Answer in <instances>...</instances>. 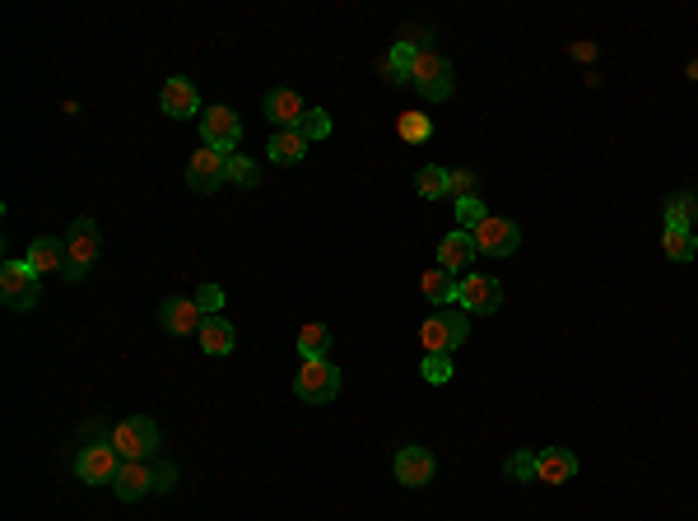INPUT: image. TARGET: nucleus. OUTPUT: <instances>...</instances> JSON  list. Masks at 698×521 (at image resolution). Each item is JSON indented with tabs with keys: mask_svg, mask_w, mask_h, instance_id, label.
<instances>
[{
	"mask_svg": "<svg viewBox=\"0 0 698 521\" xmlns=\"http://www.w3.org/2000/svg\"><path fill=\"white\" fill-rule=\"evenodd\" d=\"M503 470H508L512 480H536V452H512Z\"/></svg>",
	"mask_w": 698,
	"mask_h": 521,
	"instance_id": "nucleus-34",
	"label": "nucleus"
},
{
	"mask_svg": "<svg viewBox=\"0 0 698 521\" xmlns=\"http://www.w3.org/2000/svg\"><path fill=\"white\" fill-rule=\"evenodd\" d=\"M470 238H475V252L480 256H498L503 261V256H512L522 247V228L512 224V219H494L489 214L480 228H470Z\"/></svg>",
	"mask_w": 698,
	"mask_h": 521,
	"instance_id": "nucleus-10",
	"label": "nucleus"
},
{
	"mask_svg": "<svg viewBox=\"0 0 698 521\" xmlns=\"http://www.w3.org/2000/svg\"><path fill=\"white\" fill-rule=\"evenodd\" d=\"M396 480L405 484V489H424V484L433 480V470H438V461H433L429 447H401L396 452Z\"/></svg>",
	"mask_w": 698,
	"mask_h": 521,
	"instance_id": "nucleus-13",
	"label": "nucleus"
},
{
	"mask_svg": "<svg viewBox=\"0 0 698 521\" xmlns=\"http://www.w3.org/2000/svg\"><path fill=\"white\" fill-rule=\"evenodd\" d=\"M480 177L470 173V168H447V196H457V201H470V196H480Z\"/></svg>",
	"mask_w": 698,
	"mask_h": 521,
	"instance_id": "nucleus-29",
	"label": "nucleus"
},
{
	"mask_svg": "<svg viewBox=\"0 0 698 521\" xmlns=\"http://www.w3.org/2000/svg\"><path fill=\"white\" fill-rule=\"evenodd\" d=\"M452 377H457V368H452L447 354H424V382L443 387V382H452Z\"/></svg>",
	"mask_w": 698,
	"mask_h": 521,
	"instance_id": "nucleus-31",
	"label": "nucleus"
},
{
	"mask_svg": "<svg viewBox=\"0 0 698 521\" xmlns=\"http://www.w3.org/2000/svg\"><path fill=\"white\" fill-rule=\"evenodd\" d=\"M326 349H331V331H326L322 321H308V326L298 331V354H303V359H326Z\"/></svg>",
	"mask_w": 698,
	"mask_h": 521,
	"instance_id": "nucleus-26",
	"label": "nucleus"
},
{
	"mask_svg": "<svg viewBox=\"0 0 698 521\" xmlns=\"http://www.w3.org/2000/svg\"><path fill=\"white\" fill-rule=\"evenodd\" d=\"M229 182L233 187H256L261 182V173H256V163L247 154H229Z\"/></svg>",
	"mask_w": 698,
	"mask_h": 521,
	"instance_id": "nucleus-30",
	"label": "nucleus"
},
{
	"mask_svg": "<svg viewBox=\"0 0 698 521\" xmlns=\"http://www.w3.org/2000/svg\"><path fill=\"white\" fill-rule=\"evenodd\" d=\"M470 261H475V238H470L466 228H452L443 242H438V266L447 270V275H466Z\"/></svg>",
	"mask_w": 698,
	"mask_h": 521,
	"instance_id": "nucleus-16",
	"label": "nucleus"
},
{
	"mask_svg": "<svg viewBox=\"0 0 698 521\" xmlns=\"http://www.w3.org/2000/svg\"><path fill=\"white\" fill-rule=\"evenodd\" d=\"M70 470H75L84 484H112V480H117V470H121V452L112 447L108 438H98V442H89V447L75 452Z\"/></svg>",
	"mask_w": 698,
	"mask_h": 521,
	"instance_id": "nucleus-6",
	"label": "nucleus"
},
{
	"mask_svg": "<svg viewBox=\"0 0 698 521\" xmlns=\"http://www.w3.org/2000/svg\"><path fill=\"white\" fill-rule=\"evenodd\" d=\"M466 335H470V312H461V308L433 312V317L419 326L424 354H452V349L466 345Z\"/></svg>",
	"mask_w": 698,
	"mask_h": 521,
	"instance_id": "nucleus-4",
	"label": "nucleus"
},
{
	"mask_svg": "<svg viewBox=\"0 0 698 521\" xmlns=\"http://www.w3.org/2000/svg\"><path fill=\"white\" fill-rule=\"evenodd\" d=\"M196 303H201L205 317H219V308H224V289H219V284H201V289H196Z\"/></svg>",
	"mask_w": 698,
	"mask_h": 521,
	"instance_id": "nucleus-35",
	"label": "nucleus"
},
{
	"mask_svg": "<svg viewBox=\"0 0 698 521\" xmlns=\"http://www.w3.org/2000/svg\"><path fill=\"white\" fill-rule=\"evenodd\" d=\"M410 84H415L419 98H429V103H447V98H452V89H457L452 61H447V56H438L433 47H419L415 70H410Z\"/></svg>",
	"mask_w": 698,
	"mask_h": 521,
	"instance_id": "nucleus-2",
	"label": "nucleus"
},
{
	"mask_svg": "<svg viewBox=\"0 0 698 521\" xmlns=\"http://www.w3.org/2000/svg\"><path fill=\"white\" fill-rule=\"evenodd\" d=\"M308 135L303 131H275L270 135V145H266V154H270V163H303L308 159Z\"/></svg>",
	"mask_w": 698,
	"mask_h": 521,
	"instance_id": "nucleus-22",
	"label": "nucleus"
},
{
	"mask_svg": "<svg viewBox=\"0 0 698 521\" xmlns=\"http://www.w3.org/2000/svg\"><path fill=\"white\" fill-rule=\"evenodd\" d=\"M98 252H103V238H98V224L89 219V214H80L75 224L66 228V275L70 284H80L89 270H94V261H98Z\"/></svg>",
	"mask_w": 698,
	"mask_h": 521,
	"instance_id": "nucleus-1",
	"label": "nucleus"
},
{
	"mask_svg": "<svg viewBox=\"0 0 698 521\" xmlns=\"http://www.w3.org/2000/svg\"><path fill=\"white\" fill-rule=\"evenodd\" d=\"M159 107L168 112V117L187 121V117H196V112H201V94H196V84H191L187 75H173V80L163 84Z\"/></svg>",
	"mask_w": 698,
	"mask_h": 521,
	"instance_id": "nucleus-15",
	"label": "nucleus"
},
{
	"mask_svg": "<svg viewBox=\"0 0 698 521\" xmlns=\"http://www.w3.org/2000/svg\"><path fill=\"white\" fill-rule=\"evenodd\" d=\"M666 224L689 228V233H694V224H698V191H675L671 201H666Z\"/></svg>",
	"mask_w": 698,
	"mask_h": 521,
	"instance_id": "nucleus-24",
	"label": "nucleus"
},
{
	"mask_svg": "<svg viewBox=\"0 0 698 521\" xmlns=\"http://www.w3.org/2000/svg\"><path fill=\"white\" fill-rule=\"evenodd\" d=\"M457 308L475 317H494L503 308V284L494 275H461L457 280Z\"/></svg>",
	"mask_w": 698,
	"mask_h": 521,
	"instance_id": "nucleus-9",
	"label": "nucleus"
},
{
	"mask_svg": "<svg viewBox=\"0 0 698 521\" xmlns=\"http://www.w3.org/2000/svg\"><path fill=\"white\" fill-rule=\"evenodd\" d=\"M298 131L308 135V140H326V135H331V117H326V107H308L303 121H298Z\"/></svg>",
	"mask_w": 698,
	"mask_h": 521,
	"instance_id": "nucleus-32",
	"label": "nucleus"
},
{
	"mask_svg": "<svg viewBox=\"0 0 698 521\" xmlns=\"http://www.w3.org/2000/svg\"><path fill=\"white\" fill-rule=\"evenodd\" d=\"M484 219H489V210H484L480 196H470V201H457V224H466V233H470V228H480Z\"/></svg>",
	"mask_w": 698,
	"mask_h": 521,
	"instance_id": "nucleus-33",
	"label": "nucleus"
},
{
	"mask_svg": "<svg viewBox=\"0 0 698 521\" xmlns=\"http://www.w3.org/2000/svg\"><path fill=\"white\" fill-rule=\"evenodd\" d=\"M28 266H33V275H56V270H66V242L61 238H38L33 247H28V256H24Z\"/></svg>",
	"mask_w": 698,
	"mask_h": 521,
	"instance_id": "nucleus-21",
	"label": "nucleus"
},
{
	"mask_svg": "<svg viewBox=\"0 0 698 521\" xmlns=\"http://www.w3.org/2000/svg\"><path fill=\"white\" fill-rule=\"evenodd\" d=\"M177 489V470L173 466H154V494H168Z\"/></svg>",
	"mask_w": 698,
	"mask_h": 521,
	"instance_id": "nucleus-36",
	"label": "nucleus"
},
{
	"mask_svg": "<svg viewBox=\"0 0 698 521\" xmlns=\"http://www.w3.org/2000/svg\"><path fill=\"white\" fill-rule=\"evenodd\" d=\"M661 247H666L671 261H694V256H698V238L689 233V228H675V224L661 228Z\"/></svg>",
	"mask_w": 698,
	"mask_h": 521,
	"instance_id": "nucleus-25",
	"label": "nucleus"
},
{
	"mask_svg": "<svg viewBox=\"0 0 698 521\" xmlns=\"http://www.w3.org/2000/svg\"><path fill=\"white\" fill-rule=\"evenodd\" d=\"M396 131H401L405 145H424V140L433 135V121H429V112H401Z\"/></svg>",
	"mask_w": 698,
	"mask_h": 521,
	"instance_id": "nucleus-28",
	"label": "nucleus"
},
{
	"mask_svg": "<svg viewBox=\"0 0 698 521\" xmlns=\"http://www.w3.org/2000/svg\"><path fill=\"white\" fill-rule=\"evenodd\" d=\"M201 140L210 149H224V154H238V140H242V121L233 107L215 103L210 112H201Z\"/></svg>",
	"mask_w": 698,
	"mask_h": 521,
	"instance_id": "nucleus-11",
	"label": "nucleus"
},
{
	"mask_svg": "<svg viewBox=\"0 0 698 521\" xmlns=\"http://www.w3.org/2000/svg\"><path fill=\"white\" fill-rule=\"evenodd\" d=\"M578 475V456L568 452V447H550V452L536 456V480L540 484H568Z\"/></svg>",
	"mask_w": 698,
	"mask_h": 521,
	"instance_id": "nucleus-18",
	"label": "nucleus"
},
{
	"mask_svg": "<svg viewBox=\"0 0 698 521\" xmlns=\"http://www.w3.org/2000/svg\"><path fill=\"white\" fill-rule=\"evenodd\" d=\"M108 442L121 452V461H149L159 452V424L145 415H126L108 428Z\"/></svg>",
	"mask_w": 698,
	"mask_h": 521,
	"instance_id": "nucleus-3",
	"label": "nucleus"
},
{
	"mask_svg": "<svg viewBox=\"0 0 698 521\" xmlns=\"http://www.w3.org/2000/svg\"><path fill=\"white\" fill-rule=\"evenodd\" d=\"M0 298H5L10 312H28L42 298L38 275H33L28 261H5V266H0Z\"/></svg>",
	"mask_w": 698,
	"mask_h": 521,
	"instance_id": "nucleus-7",
	"label": "nucleus"
},
{
	"mask_svg": "<svg viewBox=\"0 0 698 521\" xmlns=\"http://www.w3.org/2000/svg\"><path fill=\"white\" fill-rule=\"evenodd\" d=\"M196 340H201V349L210 359H224V354H233V345H238V331H233V321H224V317H205Z\"/></svg>",
	"mask_w": 698,
	"mask_h": 521,
	"instance_id": "nucleus-19",
	"label": "nucleus"
},
{
	"mask_svg": "<svg viewBox=\"0 0 698 521\" xmlns=\"http://www.w3.org/2000/svg\"><path fill=\"white\" fill-rule=\"evenodd\" d=\"M424 298H429L433 308L443 312V308H457V275H447L443 266L438 270H424Z\"/></svg>",
	"mask_w": 698,
	"mask_h": 521,
	"instance_id": "nucleus-23",
	"label": "nucleus"
},
{
	"mask_svg": "<svg viewBox=\"0 0 698 521\" xmlns=\"http://www.w3.org/2000/svg\"><path fill=\"white\" fill-rule=\"evenodd\" d=\"M112 489H117L121 503H140L145 494H154V466L149 461H121Z\"/></svg>",
	"mask_w": 698,
	"mask_h": 521,
	"instance_id": "nucleus-14",
	"label": "nucleus"
},
{
	"mask_svg": "<svg viewBox=\"0 0 698 521\" xmlns=\"http://www.w3.org/2000/svg\"><path fill=\"white\" fill-rule=\"evenodd\" d=\"M415 56H419V42L415 38H401L396 47L387 52V61H382V80L387 84H410V70H415Z\"/></svg>",
	"mask_w": 698,
	"mask_h": 521,
	"instance_id": "nucleus-20",
	"label": "nucleus"
},
{
	"mask_svg": "<svg viewBox=\"0 0 698 521\" xmlns=\"http://www.w3.org/2000/svg\"><path fill=\"white\" fill-rule=\"evenodd\" d=\"M415 191L424 196V201H443V196H447V168H438V163L419 168V173H415Z\"/></svg>",
	"mask_w": 698,
	"mask_h": 521,
	"instance_id": "nucleus-27",
	"label": "nucleus"
},
{
	"mask_svg": "<svg viewBox=\"0 0 698 521\" xmlns=\"http://www.w3.org/2000/svg\"><path fill=\"white\" fill-rule=\"evenodd\" d=\"M229 182V154L224 149H196L187 159V187L196 191V196H210V191H219Z\"/></svg>",
	"mask_w": 698,
	"mask_h": 521,
	"instance_id": "nucleus-8",
	"label": "nucleus"
},
{
	"mask_svg": "<svg viewBox=\"0 0 698 521\" xmlns=\"http://www.w3.org/2000/svg\"><path fill=\"white\" fill-rule=\"evenodd\" d=\"M201 303L196 298H163L159 303V326L168 335H201Z\"/></svg>",
	"mask_w": 698,
	"mask_h": 521,
	"instance_id": "nucleus-12",
	"label": "nucleus"
},
{
	"mask_svg": "<svg viewBox=\"0 0 698 521\" xmlns=\"http://www.w3.org/2000/svg\"><path fill=\"white\" fill-rule=\"evenodd\" d=\"M568 52L578 56V61H591V56H596V47H591V42H573V47H568Z\"/></svg>",
	"mask_w": 698,
	"mask_h": 521,
	"instance_id": "nucleus-37",
	"label": "nucleus"
},
{
	"mask_svg": "<svg viewBox=\"0 0 698 521\" xmlns=\"http://www.w3.org/2000/svg\"><path fill=\"white\" fill-rule=\"evenodd\" d=\"M294 396L303 405H331L340 396V368L326 359H303L294 373Z\"/></svg>",
	"mask_w": 698,
	"mask_h": 521,
	"instance_id": "nucleus-5",
	"label": "nucleus"
},
{
	"mask_svg": "<svg viewBox=\"0 0 698 521\" xmlns=\"http://www.w3.org/2000/svg\"><path fill=\"white\" fill-rule=\"evenodd\" d=\"M689 80H698V61H689Z\"/></svg>",
	"mask_w": 698,
	"mask_h": 521,
	"instance_id": "nucleus-38",
	"label": "nucleus"
},
{
	"mask_svg": "<svg viewBox=\"0 0 698 521\" xmlns=\"http://www.w3.org/2000/svg\"><path fill=\"white\" fill-rule=\"evenodd\" d=\"M261 112H266V121H275L280 131H298V121H303L308 103H303L294 89H270L266 103H261Z\"/></svg>",
	"mask_w": 698,
	"mask_h": 521,
	"instance_id": "nucleus-17",
	"label": "nucleus"
}]
</instances>
